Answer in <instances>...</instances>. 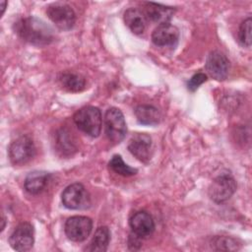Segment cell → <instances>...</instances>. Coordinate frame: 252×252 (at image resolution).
Returning <instances> with one entry per match:
<instances>
[{
  "label": "cell",
  "instance_id": "13",
  "mask_svg": "<svg viewBox=\"0 0 252 252\" xmlns=\"http://www.w3.org/2000/svg\"><path fill=\"white\" fill-rule=\"evenodd\" d=\"M178 38V29L169 23L158 25L152 33V40L157 46H173L177 43Z\"/></svg>",
  "mask_w": 252,
  "mask_h": 252
},
{
  "label": "cell",
  "instance_id": "24",
  "mask_svg": "<svg viewBox=\"0 0 252 252\" xmlns=\"http://www.w3.org/2000/svg\"><path fill=\"white\" fill-rule=\"evenodd\" d=\"M207 81V75L200 72V73H196L194 74L190 80L187 82V88L189 91L194 92L196 91L203 83H205Z\"/></svg>",
  "mask_w": 252,
  "mask_h": 252
},
{
  "label": "cell",
  "instance_id": "4",
  "mask_svg": "<svg viewBox=\"0 0 252 252\" xmlns=\"http://www.w3.org/2000/svg\"><path fill=\"white\" fill-rule=\"evenodd\" d=\"M236 190V182L228 173L217 176L209 187V197L217 204L227 201Z\"/></svg>",
  "mask_w": 252,
  "mask_h": 252
},
{
  "label": "cell",
  "instance_id": "11",
  "mask_svg": "<svg viewBox=\"0 0 252 252\" xmlns=\"http://www.w3.org/2000/svg\"><path fill=\"white\" fill-rule=\"evenodd\" d=\"M129 152L140 161L148 163L152 158V138L145 133L135 134L129 144Z\"/></svg>",
  "mask_w": 252,
  "mask_h": 252
},
{
  "label": "cell",
  "instance_id": "18",
  "mask_svg": "<svg viewBox=\"0 0 252 252\" xmlns=\"http://www.w3.org/2000/svg\"><path fill=\"white\" fill-rule=\"evenodd\" d=\"M110 241V230L107 226H99L96 228L89 246L86 248L88 251L103 252L107 250Z\"/></svg>",
  "mask_w": 252,
  "mask_h": 252
},
{
  "label": "cell",
  "instance_id": "15",
  "mask_svg": "<svg viewBox=\"0 0 252 252\" xmlns=\"http://www.w3.org/2000/svg\"><path fill=\"white\" fill-rule=\"evenodd\" d=\"M51 174L43 170H34L30 172L24 183V187L27 192L32 195L41 193L47 186L50 180Z\"/></svg>",
  "mask_w": 252,
  "mask_h": 252
},
{
  "label": "cell",
  "instance_id": "17",
  "mask_svg": "<svg viewBox=\"0 0 252 252\" xmlns=\"http://www.w3.org/2000/svg\"><path fill=\"white\" fill-rule=\"evenodd\" d=\"M134 112L137 120L143 125H157L160 121V113L158 108L153 105H138Z\"/></svg>",
  "mask_w": 252,
  "mask_h": 252
},
{
  "label": "cell",
  "instance_id": "20",
  "mask_svg": "<svg viewBox=\"0 0 252 252\" xmlns=\"http://www.w3.org/2000/svg\"><path fill=\"white\" fill-rule=\"evenodd\" d=\"M68 130L61 129L56 134V146L58 151H60L63 155H72L76 150V144L73 140V136Z\"/></svg>",
  "mask_w": 252,
  "mask_h": 252
},
{
  "label": "cell",
  "instance_id": "21",
  "mask_svg": "<svg viewBox=\"0 0 252 252\" xmlns=\"http://www.w3.org/2000/svg\"><path fill=\"white\" fill-rule=\"evenodd\" d=\"M108 165L112 171L122 176H132L138 172L136 168L126 164L119 155H114L109 160Z\"/></svg>",
  "mask_w": 252,
  "mask_h": 252
},
{
  "label": "cell",
  "instance_id": "10",
  "mask_svg": "<svg viewBox=\"0 0 252 252\" xmlns=\"http://www.w3.org/2000/svg\"><path fill=\"white\" fill-rule=\"evenodd\" d=\"M205 67L206 71L213 79L223 81L226 79L229 72V60L223 53L215 50L208 55Z\"/></svg>",
  "mask_w": 252,
  "mask_h": 252
},
{
  "label": "cell",
  "instance_id": "22",
  "mask_svg": "<svg viewBox=\"0 0 252 252\" xmlns=\"http://www.w3.org/2000/svg\"><path fill=\"white\" fill-rule=\"evenodd\" d=\"M251 26H252V20H251V17H248L241 23L239 27L238 38L240 43L243 46L249 47L251 45Z\"/></svg>",
  "mask_w": 252,
  "mask_h": 252
},
{
  "label": "cell",
  "instance_id": "9",
  "mask_svg": "<svg viewBox=\"0 0 252 252\" xmlns=\"http://www.w3.org/2000/svg\"><path fill=\"white\" fill-rule=\"evenodd\" d=\"M33 242V226L27 221L19 223L9 237V243L16 251H29L32 248Z\"/></svg>",
  "mask_w": 252,
  "mask_h": 252
},
{
  "label": "cell",
  "instance_id": "5",
  "mask_svg": "<svg viewBox=\"0 0 252 252\" xmlns=\"http://www.w3.org/2000/svg\"><path fill=\"white\" fill-rule=\"evenodd\" d=\"M64 207L70 210L87 209L91 205L90 195L81 183H73L67 186L61 195Z\"/></svg>",
  "mask_w": 252,
  "mask_h": 252
},
{
  "label": "cell",
  "instance_id": "12",
  "mask_svg": "<svg viewBox=\"0 0 252 252\" xmlns=\"http://www.w3.org/2000/svg\"><path fill=\"white\" fill-rule=\"evenodd\" d=\"M129 224L133 233L141 238L150 236L156 227L153 217L145 211H139L135 213L130 218Z\"/></svg>",
  "mask_w": 252,
  "mask_h": 252
},
{
  "label": "cell",
  "instance_id": "23",
  "mask_svg": "<svg viewBox=\"0 0 252 252\" xmlns=\"http://www.w3.org/2000/svg\"><path fill=\"white\" fill-rule=\"evenodd\" d=\"M212 245L216 250H236L237 242L227 236H217L213 239Z\"/></svg>",
  "mask_w": 252,
  "mask_h": 252
},
{
  "label": "cell",
  "instance_id": "1",
  "mask_svg": "<svg viewBox=\"0 0 252 252\" xmlns=\"http://www.w3.org/2000/svg\"><path fill=\"white\" fill-rule=\"evenodd\" d=\"M14 31L23 40L36 46L48 45L55 39L52 27L36 17L20 19L14 24Z\"/></svg>",
  "mask_w": 252,
  "mask_h": 252
},
{
  "label": "cell",
  "instance_id": "16",
  "mask_svg": "<svg viewBox=\"0 0 252 252\" xmlns=\"http://www.w3.org/2000/svg\"><path fill=\"white\" fill-rule=\"evenodd\" d=\"M124 23L135 34H142L146 29L147 17L137 8H129L124 13Z\"/></svg>",
  "mask_w": 252,
  "mask_h": 252
},
{
  "label": "cell",
  "instance_id": "2",
  "mask_svg": "<svg viewBox=\"0 0 252 252\" xmlns=\"http://www.w3.org/2000/svg\"><path fill=\"white\" fill-rule=\"evenodd\" d=\"M76 126L85 134L96 138L101 131V112L95 106H85L79 109L73 116Z\"/></svg>",
  "mask_w": 252,
  "mask_h": 252
},
{
  "label": "cell",
  "instance_id": "19",
  "mask_svg": "<svg viewBox=\"0 0 252 252\" xmlns=\"http://www.w3.org/2000/svg\"><path fill=\"white\" fill-rule=\"evenodd\" d=\"M59 81L64 89L69 92L77 93L81 92L86 87V80L85 78L77 73L74 72H64L60 75Z\"/></svg>",
  "mask_w": 252,
  "mask_h": 252
},
{
  "label": "cell",
  "instance_id": "6",
  "mask_svg": "<svg viewBox=\"0 0 252 252\" xmlns=\"http://www.w3.org/2000/svg\"><path fill=\"white\" fill-rule=\"evenodd\" d=\"M9 158L15 165H22L30 161L35 155V146L29 136H21L9 147Z\"/></svg>",
  "mask_w": 252,
  "mask_h": 252
},
{
  "label": "cell",
  "instance_id": "14",
  "mask_svg": "<svg viewBox=\"0 0 252 252\" xmlns=\"http://www.w3.org/2000/svg\"><path fill=\"white\" fill-rule=\"evenodd\" d=\"M175 9L172 7L164 6L158 3L147 2L145 3V15L151 21L158 25L167 24L171 20Z\"/></svg>",
  "mask_w": 252,
  "mask_h": 252
},
{
  "label": "cell",
  "instance_id": "3",
  "mask_svg": "<svg viewBox=\"0 0 252 252\" xmlns=\"http://www.w3.org/2000/svg\"><path fill=\"white\" fill-rule=\"evenodd\" d=\"M104 130L107 139L113 143H120L126 135L127 126L120 109L110 107L104 115Z\"/></svg>",
  "mask_w": 252,
  "mask_h": 252
},
{
  "label": "cell",
  "instance_id": "7",
  "mask_svg": "<svg viewBox=\"0 0 252 252\" xmlns=\"http://www.w3.org/2000/svg\"><path fill=\"white\" fill-rule=\"evenodd\" d=\"M46 14L51 22L60 30H71L76 22L74 10L65 3H52L46 9Z\"/></svg>",
  "mask_w": 252,
  "mask_h": 252
},
{
  "label": "cell",
  "instance_id": "8",
  "mask_svg": "<svg viewBox=\"0 0 252 252\" xmlns=\"http://www.w3.org/2000/svg\"><path fill=\"white\" fill-rule=\"evenodd\" d=\"M93 229V220L85 216L69 218L64 226L67 237L75 242H81L88 238Z\"/></svg>",
  "mask_w": 252,
  "mask_h": 252
}]
</instances>
